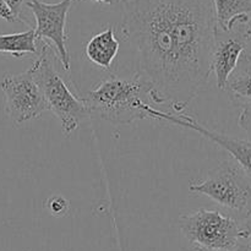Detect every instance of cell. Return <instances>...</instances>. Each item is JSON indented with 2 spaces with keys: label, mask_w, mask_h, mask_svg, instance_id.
<instances>
[{
  "label": "cell",
  "mask_w": 251,
  "mask_h": 251,
  "mask_svg": "<svg viewBox=\"0 0 251 251\" xmlns=\"http://www.w3.org/2000/svg\"><path fill=\"white\" fill-rule=\"evenodd\" d=\"M120 33L136 47L140 70L180 114L202 92L216 26L212 0H123Z\"/></svg>",
  "instance_id": "1"
},
{
  "label": "cell",
  "mask_w": 251,
  "mask_h": 251,
  "mask_svg": "<svg viewBox=\"0 0 251 251\" xmlns=\"http://www.w3.org/2000/svg\"><path fill=\"white\" fill-rule=\"evenodd\" d=\"M82 98L92 114L115 125L150 119L146 105L164 104L153 83L141 71L129 77L112 75L100 80Z\"/></svg>",
  "instance_id": "2"
},
{
  "label": "cell",
  "mask_w": 251,
  "mask_h": 251,
  "mask_svg": "<svg viewBox=\"0 0 251 251\" xmlns=\"http://www.w3.org/2000/svg\"><path fill=\"white\" fill-rule=\"evenodd\" d=\"M55 50L48 43H43L38 58L31 70L43 93L47 110L60 122L65 136H70L85 120L92 115L83 98L76 97L68 83L55 68Z\"/></svg>",
  "instance_id": "3"
},
{
  "label": "cell",
  "mask_w": 251,
  "mask_h": 251,
  "mask_svg": "<svg viewBox=\"0 0 251 251\" xmlns=\"http://www.w3.org/2000/svg\"><path fill=\"white\" fill-rule=\"evenodd\" d=\"M181 235L193 251H230L242 242L237 217L199 208L179 218Z\"/></svg>",
  "instance_id": "4"
},
{
  "label": "cell",
  "mask_w": 251,
  "mask_h": 251,
  "mask_svg": "<svg viewBox=\"0 0 251 251\" xmlns=\"http://www.w3.org/2000/svg\"><path fill=\"white\" fill-rule=\"evenodd\" d=\"M189 190L237 213V220L251 210V176L233 159L220 163L203 180L191 181Z\"/></svg>",
  "instance_id": "5"
},
{
  "label": "cell",
  "mask_w": 251,
  "mask_h": 251,
  "mask_svg": "<svg viewBox=\"0 0 251 251\" xmlns=\"http://www.w3.org/2000/svg\"><path fill=\"white\" fill-rule=\"evenodd\" d=\"M0 90L4 93L5 113L16 126L37 119L47 110L43 93L31 68L16 75L6 74L0 81Z\"/></svg>",
  "instance_id": "6"
},
{
  "label": "cell",
  "mask_w": 251,
  "mask_h": 251,
  "mask_svg": "<svg viewBox=\"0 0 251 251\" xmlns=\"http://www.w3.org/2000/svg\"><path fill=\"white\" fill-rule=\"evenodd\" d=\"M73 1L74 0H61L55 4H49L42 0H29L26 4L36 20L34 33L37 42L42 41L53 47L65 71L70 70L66 22Z\"/></svg>",
  "instance_id": "7"
},
{
  "label": "cell",
  "mask_w": 251,
  "mask_h": 251,
  "mask_svg": "<svg viewBox=\"0 0 251 251\" xmlns=\"http://www.w3.org/2000/svg\"><path fill=\"white\" fill-rule=\"evenodd\" d=\"M251 41L250 21H238L230 29H222L216 25L213 31V46L211 51V71L216 76L220 90H225L226 82L238 65L240 56L247 51Z\"/></svg>",
  "instance_id": "8"
},
{
  "label": "cell",
  "mask_w": 251,
  "mask_h": 251,
  "mask_svg": "<svg viewBox=\"0 0 251 251\" xmlns=\"http://www.w3.org/2000/svg\"><path fill=\"white\" fill-rule=\"evenodd\" d=\"M146 112L149 113L150 119L166 120V122L178 125V126L199 132L207 140L215 142L216 145L222 147L226 152H228L233 161L239 164L244 169L245 173L251 176V141L249 140L238 139V137L229 136V135L218 132L216 130L207 129L198 120L189 117L188 114H184V113L173 114V113L156 109L153 105H146Z\"/></svg>",
  "instance_id": "9"
},
{
  "label": "cell",
  "mask_w": 251,
  "mask_h": 251,
  "mask_svg": "<svg viewBox=\"0 0 251 251\" xmlns=\"http://www.w3.org/2000/svg\"><path fill=\"white\" fill-rule=\"evenodd\" d=\"M119 39L115 36L114 28L108 26L104 31L91 37L85 47V54L88 60L103 70H109L119 51Z\"/></svg>",
  "instance_id": "10"
},
{
  "label": "cell",
  "mask_w": 251,
  "mask_h": 251,
  "mask_svg": "<svg viewBox=\"0 0 251 251\" xmlns=\"http://www.w3.org/2000/svg\"><path fill=\"white\" fill-rule=\"evenodd\" d=\"M238 107L251 105V53L244 51L226 82L225 90Z\"/></svg>",
  "instance_id": "11"
},
{
  "label": "cell",
  "mask_w": 251,
  "mask_h": 251,
  "mask_svg": "<svg viewBox=\"0 0 251 251\" xmlns=\"http://www.w3.org/2000/svg\"><path fill=\"white\" fill-rule=\"evenodd\" d=\"M216 25L230 29L238 21H250L251 0H212Z\"/></svg>",
  "instance_id": "12"
},
{
  "label": "cell",
  "mask_w": 251,
  "mask_h": 251,
  "mask_svg": "<svg viewBox=\"0 0 251 251\" xmlns=\"http://www.w3.org/2000/svg\"><path fill=\"white\" fill-rule=\"evenodd\" d=\"M34 28L11 34H0V53L10 54L14 58H24L26 54H37Z\"/></svg>",
  "instance_id": "13"
},
{
  "label": "cell",
  "mask_w": 251,
  "mask_h": 251,
  "mask_svg": "<svg viewBox=\"0 0 251 251\" xmlns=\"http://www.w3.org/2000/svg\"><path fill=\"white\" fill-rule=\"evenodd\" d=\"M46 206L47 210H48V212L51 216H54V217H63V216H65L69 212L70 202L64 196L55 194V195H51L46 201Z\"/></svg>",
  "instance_id": "14"
},
{
  "label": "cell",
  "mask_w": 251,
  "mask_h": 251,
  "mask_svg": "<svg viewBox=\"0 0 251 251\" xmlns=\"http://www.w3.org/2000/svg\"><path fill=\"white\" fill-rule=\"evenodd\" d=\"M238 124H239V126L247 132L248 140L251 141V105L240 108Z\"/></svg>",
  "instance_id": "15"
},
{
  "label": "cell",
  "mask_w": 251,
  "mask_h": 251,
  "mask_svg": "<svg viewBox=\"0 0 251 251\" xmlns=\"http://www.w3.org/2000/svg\"><path fill=\"white\" fill-rule=\"evenodd\" d=\"M239 223L240 239H249L251 238V210L245 213L243 217L238 220Z\"/></svg>",
  "instance_id": "16"
},
{
  "label": "cell",
  "mask_w": 251,
  "mask_h": 251,
  "mask_svg": "<svg viewBox=\"0 0 251 251\" xmlns=\"http://www.w3.org/2000/svg\"><path fill=\"white\" fill-rule=\"evenodd\" d=\"M7 4V6L11 9L12 14L15 15V17L17 19V21H21V15H22V9H24L25 0H4Z\"/></svg>",
  "instance_id": "17"
},
{
  "label": "cell",
  "mask_w": 251,
  "mask_h": 251,
  "mask_svg": "<svg viewBox=\"0 0 251 251\" xmlns=\"http://www.w3.org/2000/svg\"><path fill=\"white\" fill-rule=\"evenodd\" d=\"M0 19L5 20L7 22H16L17 19L15 15L12 14L11 9L7 6L6 2L4 0H0Z\"/></svg>",
  "instance_id": "18"
},
{
  "label": "cell",
  "mask_w": 251,
  "mask_h": 251,
  "mask_svg": "<svg viewBox=\"0 0 251 251\" xmlns=\"http://www.w3.org/2000/svg\"><path fill=\"white\" fill-rule=\"evenodd\" d=\"M230 251H251V245H250L249 240L242 239V242L239 243V245H238L235 249H233Z\"/></svg>",
  "instance_id": "19"
},
{
  "label": "cell",
  "mask_w": 251,
  "mask_h": 251,
  "mask_svg": "<svg viewBox=\"0 0 251 251\" xmlns=\"http://www.w3.org/2000/svg\"><path fill=\"white\" fill-rule=\"evenodd\" d=\"M93 2H98V4H105V5H115L120 4L123 0H91Z\"/></svg>",
  "instance_id": "20"
},
{
  "label": "cell",
  "mask_w": 251,
  "mask_h": 251,
  "mask_svg": "<svg viewBox=\"0 0 251 251\" xmlns=\"http://www.w3.org/2000/svg\"><path fill=\"white\" fill-rule=\"evenodd\" d=\"M248 240H249V243H250V245H251V238H249V239H248Z\"/></svg>",
  "instance_id": "21"
}]
</instances>
